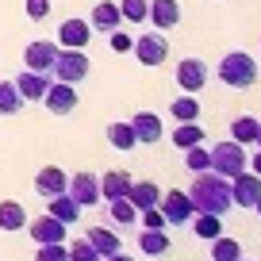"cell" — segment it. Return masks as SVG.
<instances>
[{
    "label": "cell",
    "mask_w": 261,
    "mask_h": 261,
    "mask_svg": "<svg viewBox=\"0 0 261 261\" xmlns=\"http://www.w3.org/2000/svg\"><path fill=\"white\" fill-rule=\"evenodd\" d=\"M188 200H192L196 212H212V215H227L230 207V180L219 173H196L192 188H188Z\"/></svg>",
    "instance_id": "obj_1"
},
{
    "label": "cell",
    "mask_w": 261,
    "mask_h": 261,
    "mask_svg": "<svg viewBox=\"0 0 261 261\" xmlns=\"http://www.w3.org/2000/svg\"><path fill=\"white\" fill-rule=\"evenodd\" d=\"M215 73H219V81L230 85V89H250V85L257 81V62H253L246 50H230V54H223Z\"/></svg>",
    "instance_id": "obj_2"
},
{
    "label": "cell",
    "mask_w": 261,
    "mask_h": 261,
    "mask_svg": "<svg viewBox=\"0 0 261 261\" xmlns=\"http://www.w3.org/2000/svg\"><path fill=\"white\" fill-rule=\"evenodd\" d=\"M89 69H92V62H89V54H85V50L62 46V50H58V58H54L50 77H54V81H62V85H77V81H85V77H89Z\"/></svg>",
    "instance_id": "obj_3"
},
{
    "label": "cell",
    "mask_w": 261,
    "mask_h": 261,
    "mask_svg": "<svg viewBox=\"0 0 261 261\" xmlns=\"http://www.w3.org/2000/svg\"><path fill=\"white\" fill-rule=\"evenodd\" d=\"M207 154H212V173H219V177H238V173H246V162H250V158H246V146L242 142H215L212 150H207Z\"/></svg>",
    "instance_id": "obj_4"
},
{
    "label": "cell",
    "mask_w": 261,
    "mask_h": 261,
    "mask_svg": "<svg viewBox=\"0 0 261 261\" xmlns=\"http://www.w3.org/2000/svg\"><path fill=\"white\" fill-rule=\"evenodd\" d=\"M158 212L165 215V227H185V223L196 215V207H192V200H188V192L173 188V192H162V200H158Z\"/></svg>",
    "instance_id": "obj_5"
},
{
    "label": "cell",
    "mask_w": 261,
    "mask_h": 261,
    "mask_svg": "<svg viewBox=\"0 0 261 261\" xmlns=\"http://www.w3.org/2000/svg\"><path fill=\"white\" fill-rule=\"evenodd\" d=\"M173 77H177L180 92H192V96H196V92L207 85L212 73H207V62H200V58H180V65H177V73H173Z\"/></svg>",
    "instance_id": "obj_6"
},
{
    "label": "cell",
    "mask_w": 261,
    "mask_h": 261,
    "mask_svg": "<svg viewBox=\"0 0 261 261\" xmlns=\"http://www.w3.org/2000/svg\"><path fill=\"white\" fill-rule=\"evenodd\" d=\"M130 50H135V58H139L142 65H150V69L169 58V42H165V35H139V39L130 42Z\"/></svg>",
    "instance_id": "obj_7"
},
{
    "label": "cell",
    "mask_w": 261,
    "mask_h": 261,
    "mask_svg": "<svg viewBox=\"0 0 261 261\" xmlns=\"http://www.w3.org/2000/svg\"><path fill=\"white\" fill-rule=\"evenodd\" d=\"M257 200H261V177L257 173H238V177H230V204L253 207Z\"/></svg>",
    "instance_id": "obj_8"
},
{
    "label": "cell",
    "mask_w": 261,
    "mask_h": 261,
    "mask_svg": "<svg viewBox=\"0 0 261 261\" xmlns=\"http://www.w3.org/2000/svg\"><path fill=\"white\" fill-rule=\"evenodd\" d=\"M65 192L73 196L81 207H92V204H100V177L96 173H73L69 185H65Z\"/></svg>",
    "instance_id": "obj_9"
},
{
    "label": "cell",
    "mask_w": 261,
    "mask_h": 261,
    "mask_svg": "<svg viewBox=\"0 0 261 261\" xmlns=\"http://www.w3.org/2000/svg\"><path fill=\"white\" fill-rule=\"evenodd\" d=\"M54 58H58V46L46 42V39L27 42V50H23V65L35 69V73H46V77H50V69H54Z\"/></svg>",
    "instance_id": "obj_10"
},
{
    "label": "cell",
    "mask_w": 261,
    "mask_h": 261,
    "mask_svg": "<svg viewBox=\"0 0 261 261\" xmlns=\"http://www.w3.org/2000/svg\"><path fill=\"white\" fill-rule=\"evenodd\" d=\"M92 39V27L89 19H62V27H58V46H69V50H85Z\"/></svg>",
    "instance_id": "obj_11"
},
{
    "label": "cell",
    "mask_w": 261,
    "mask_h": 261,
    "mask_svg": "<svg viewBox=\"0 0 261 261\" xmlns=\"http://www.w3.org/2000/svg\"><path fill=\"white\" fill-rule=\"evenodd\" d=\"M42 100H46V108L54 115H69L77 108V89L73 85H62V81H50L46 92H42Z\"/></svg>",
    "instance_id": "obj_12"
},
{
    "label": "cell",
    "mask_w": 261,
    "mask_h": 261,
    "mask_svg": "<svg viewBox=\"0 0 261 261\" xmlns=\"http://www.w3.org/2000/svg\"><path fill=\"white\" fill-rule=\"evenodd\" d=\"M27 234H31L39 246H46V242H65V223L54 219V215H39V219L27 223Z\"/></svg>",
    "instance_id": "obj_13"
},
{
    "label": "cell",
    "mask_w": 261,
    "mask_h": 261,
    "mask_svg": "<svg viewBox=\"0 0 261 261\" xmlns=\"http://www.w3.org/2000/svg\"><path fill=\"white\" fill-rule=\"evenodd\" d=\"M130 180L135 177H130L127 169H108L104 177H100V200H104V204L108 200H123V196L130 192Z\"/></svg>",
    "instance_id": "obj_14"
},
{
    "label": "cell",
    "mask_w": 261,
    "mask_h": 261,
    "mask_svg": "<svg viewBox=\"0 0 261 261\" xmlns=\"http://www.w3.org/2000/svg\"><path fill=\"white\" fill-rule=\"evenodd\" d=\"M119 23H123V16H119V4H115V0H100L96 8H92V16H89V27L100 31V35L115 31Z\"/></svg>",
    "instance_id": "obj_15"
},
{
    "label": "cell",
    "mask_w": 261,
    "mask_h": 261,
    "mask_svg": "<svg viewBox=\"0 0 261 261\" xmlns=\"http://www.w3.org/2000/svg\"><path fill=\"white\" fill-rule=\"evenodd\" d=\"M65 185H69V177H65V169H58V165H46V169H39V177H35V192H39L42 200L65 192Z\"/></svg>",
    "instance_id": "obj_16"
},
{
    "label": "cell",
    "mask_w": 261,
    "mask_h": 261,
    "mask_svg": "<svg viewBox=\"0 0 261 261\" xmlns=\"http://www.w3.org/2000/svg\"><path fill=\"white\" fill-rule=\"evenodd\" d=\"M150 23L158 27V31H169V27L180 23V4L177 0H150Z\"/></svg>",
    "instance_id": "obj_17"
},
{
    "label": "cell",
    "mask_w": 261,
    "mask_h": 261,
    "mask_svg": "<svg viewBox=\"0 0 261 261\" xmlns=\"http://www.w3.org/2000/svg\"><path fill=\"white\" fill-rule=\"evenodd\" d=\"M12 85H16V92L23 96V104H31V100H42V92H46L50 77H46V73H35V69H23V73H19Z\"/></svg>",
    "instance_id": "obj_18"
},
{
    "label": "cell",
    "mask_w": 261,
    "mask_h": 261,
    "mask_svg": "<svg viewBox=\"0 0 261 261\" xmlns=\"http://www.w3.org/2000/svg\"><path fill=\"white\" fill-rule=\"evenodd\" d=\"M127 123H130V130H135V139H139V142H158V139L165 135V130H162V119H158L154 112H135Z\"/></svg>",
    "instance_id": "obj_19"
},
{
    "label": "cell",
    "mask_w": 261,
    "mask_h": 261,
    "mask_svg": "<svg viewBox=\"0 0 261 261\" xmlns=\"http://www.w3.org/2000/svg\"><path fill=\"white\" fill-rule=\"evenodd\" d=\"M127 200H130V207H135V212H146V207H158V200H162V188H158L154 180H130Z\"/></svg>",
    "instance_id": "obj_20"
},
{
    "label": "cell",
    "mask_w": 261,
    "mask_h": 261,
    "mask_svg": "<svg viewBox=\"0 0 261 261\" xmlns=\"http://www.w3.org/2000/svg\"><path fill=\"white\" fill-rule=\"evenodd\" d=\"M46 215H54V219H62L65 227H69V223H77V219H81V204H77V200H73L69 192H58V196H50Z\"/></svg>",
    "instance_id": "obj_21"
},
{
    "label": "cell",
    "mask_w": 261,
    "mask_h": 261,
    "mask_svg": "<svg viewBox=\"0 0 261 261\" xmlns=\"http://www.w3.org/2000/svg\"><path fill=\"white\" fill-rule=\"evenodd\" d=\"M85 238H89V246L100 253V257H112V253L119 250V234H112L108 227H89V234H85Z\"/></svg>",
    "instance_id": "obj_22"
},
{
    "label": "cell",
    "mask_w": 261,
    "mask_h": 261,
    "mask_svg": "<svg viewBox=\"0 0 261 261\" xmlns=\"http://www.w3.org/2000/svg\"><path fill=\"white\" fill-rule=\"evenodd\" d=\"M23 227H27L23 204H16V200H4V204H0V230H23Z\"/></svg>",
    "instance_id": "obj_23"
},
{
    "label": "cell",
    "mask_w": 261,
    "mask_h": 261,
    "mask_svg": "<svg viewBox=\"0 0 261 261\" xmlns=\"http://www.w3.org/2000/svg\"><path fill=\"white\" fill-rule=\"evenodd\" d=\"M188 223H192V227H196V234H200V238H207V242L223 234V215H212V212H196Z\"/></svg>",
    "instance_id": "obj_24"
},
{
    "label": "cell",
    "mask_w": 261,
    "mask_h": 261,
    "mask_svg": "<svg viewBox=\"0 0 261 261\" xmlns=\"http://www.w3.org/2000/svg\"><path fill=\"white\" fill-rule=\"evenodd\" d=\"M204 142V127L200 123H177V130H173V146L177 150H192Z\"/></svg>",
    "instance_id": "obj_25"
},
{
    "label": "cell",
    "mask_w": 261,
    "mask_h": 261,
    "mask_svg": "<svg viewBox=\"0 0 261 261\" xmlns=\"http://www.w3.org/2000/svg\"><path fill=\"white\" fill-rule=\"evenodd\" d=\"M139 250H142V253H150V257H162V253L169 250V234H162V230H154V227H142V234H139Z\"/></svg>",
    "instance_id": "obj_26"
},
{
    "label": "cell",
    "mask_w": 261,
    "mask_h": 261,
    "mask_svg": "<svg viewBox=\"0 0 261 261\" xmlns=\"http://www.w3.org/2000/svg\"><path fill=\"white\" fill-rule=\"evenodd\" d=\"M169 115H173L177 123H196V119H200V104H196L192 92H185V96H177V100L169 104Z\"/></svg>",
    "instance_id": "obj_27"
},
{
    "label": "cell",
    "mask_w": 261,
    "mask_h": 261,
    "mask_svg": "<svg viewBox=\"0 0 261 261\" xmlns=\"http://www.w3.org/2000/svg\"><path fill=\"white\" fill-rule=\"evenodd\" d=\"M238 257H242V242L238 238H227V234L212 238V261H238Z\"/></svg>",
    "instance_id": "obj_28"
},
{
    "label": "cell",
    "mask_w": 261,
    "mask_h": 261,
    "mask_svg": "<svg viewBox=\"0 0 261 261\" xmlns=\"http://www.w3.org/2000/svg\"><path fill=\"white\" fill-rule=\"evenodd\" d=\"M108 142H112L115 150H135V146H139L130 123H108Z\"/></svg>",
    "instance_id": "obj_29"
},
{
    "label": "cell",
    "mask_w": 261,
    "mask_h": 261,
    "mask_svg": "<svg viewBox=\"0 0 261 261\" xmlns=\"http://www.w3.org/2000/svg\"><path fill=\"white\" fill-rule=\"evenodd\" d=\"M257 127H261V123L253 119V115H242V119L230 123V139L242 142V146H246V142H257Z\"/></svg>",
    "instance_id": "obj_30"
},
{
    "label": "cell",
    "mask_w": 261,
    "mask_h": 261,
    "mask_svg": "<svg viewBox=\"0 0 261 261\" xmlns=\"http://www.w3.org/2000/svg\"><path fill=\"white\" fill-rule=\"evenodd\" d=\"M108 215H112V223H119V227H130V223H139V212L130 207L127 196H123V200H108Z\"/></svg>",
    "instance_id": "obj_31"
},
{
    "label": "cell",
    "mask_w": 261,
    "mask_h": 261,
    "mask_svg": "<svg viewBox=\"0 0 261 261\" xmlns=\"http://www.w3.org/2000/svg\"><path fill=\"white\" fill-rule=\"evenodd\" d=\"M119 16L127 19V23H146L150 0H119Z\"/></svg>",
    "instance_id": "obj_32"
},
{
    "label": "cell",
    "mask_w": 261,
    "mask_h": 261,
    "mask_svg": "<svg viewBox=\"0 0 261 261\" xmlns=\"http://www.w3.org/2000/svg\"><path fill=\"white\" fill-rule=\"evenodd\" d=\"M19 108H23V96L16 92V85L0 81V115H16Z\"/></svg>",
    "instance_id": "obj_33"
},
{
    "label": "cell",
    "mask_w": 261,
    "mask_h": 261,
    "mask_svg": "<svg viewBox=\"0 0 261 261\" xmlns=\"http://www.w3.org/2000/svg\"><path fill=\"white\" fill-rule=\"evenodd\" d=\"M65 250H69V261H100V253L89 246V238H77V242H69Z\"/></svg>",
    "instance_id": "obj_34"
},
{
    "label": "cell",
    "mask_w": 261,
    "mask_h": 261,
    "mask_svg": "<svg viewBox=\"0 0 261 261\" xmlns=\"http://www.w3.org/2000/svg\"><path fill=\"white\" fill-rule=\"evenodd\" d=\"M35 261H69V250H65V242H46V246H39Z\"/></svg>",
    "instance_id": "obj_35"
},
{
    "label": "cell",
    "mask_w": 261,
    "mask_h": 261,
    "mask_svg": "<svg viewBox=\"0 0 261 261\" xmlns=\"http://www.w3.org/2000/svg\"><path fill=\"white\" fill-rule=\"evenodd\" d=\"M185 154H188V169H192V173L212 169V154H207L204 146H192V150H185Z\"/></svg>",
    "instance_id": "obj_36"
},
{
    "label": "cell",
    "mask_w": 261,
    "mask_h": 261,
    "mask_svg": "<svg viewBox=\"0 0 261 261\" xmlns=\"http://www.w3.org/2000/svg\"><path fill=\"white\" fill-rule=\"evenodd\" d=\"M142 227H154V230H165V215L158 212V207H146V212H139Z\"/></svg>",
    "instance_id": "obj_37"
},
{
    "label": "cell",
    "mask_w": 261,
    "mask_h": 261,
    "mask_svg": "<svg viewBox=\"0 0 261 261\" xmlns=\"http://www.w3.org/2000/svg\"><path fill=\"white\" fill-rule=\"evenodd\" d=\"M108 39H112V50H115V54H127V50H130V42H135L130 35H123L119 27H115V31H108Z\"/></svg>",
    "instance_id": "obj_38"
},
{
    "label": "cell",
    "mask_w": 261,
    "mask_h": 261,
    "mask_svg": "<svg viewBox=\"0 0 261 261\" xmlns=\"http://www.w3.org/2000/svg\"><path fill=\"white\" fill-rule=\"evenodd\" d=\"M50 16V0H27V19H46Z\"/></svg>",
    "instance_id": "obj_39"
},
{
    "label": "cell",
    "mask_w": 261,
    "mask_h": 261,
    "mask_svg": "<svg viewBox=\"0 0 261 261\" xmlns=\"http://www.w3.org/2000/svg\"><path fill=\"white\" fill-rule=\"evenodd\" d=\"M246 165H253V173H257V177H261V146H257V154H253V158H250V162H246Z\"/></svg>",
    "instance_id": "obj_40"
},
{
    "label": "cell",
    "mask_w": 261,
    "mask_h": 261,
    "mask_svg": "<svg viewBox=\"0 0 261 261\" xmlns=\"http://www.w3.org/2000/svg\"><path fill=\"white\" fill-rule=\"evenodd\" d=\"M100 261H130V257H127V253H123V250H115L112 257H100Z\"/></svg>",
    "instance_id": "obj_41"
},
{
    "label": "cell",
    "mask_w": 261,
    "mask_h": 261,
    "mask_svg": "<svg viewBox=\"0 0 261 261\" xmlns=\"http://www.w3.org/2000/svg\"><path fill=\"white\" fill-rule=\"evenodd\" d=\"M253 212H257V215H261V200H257V204H253Z\"/></svg>",
    "instance_id": "obj_42"
},
{
    "label": "cell",
    "mask_w": 261,
    "mask_h": 261,
    "mask_svg": "<svg viewBox=\"0 0 261 261\" xmlns=\"http://www.w3.org/2000/svg\"><path fill=\"white\" fill-rule=\"evenodd\" d=\"M257 146H261V127H257Z\"/></svg>",
    "instance_id": "obj_43"
},
{
    "label": "cell",
    "mask_w": 261,
    "mask_h": 261,
    "mask_svg": "<svg viewBox=\"0 0 261 261\" xmlns=\"http://www.w3.org/2000/svg\"><path fill=\"white\" fill-rule=\"evenodd\" d=\"M238 261H246V257H238Z\"/></svg>",
    "instance_id": "obj_44"
}]
</instances>
